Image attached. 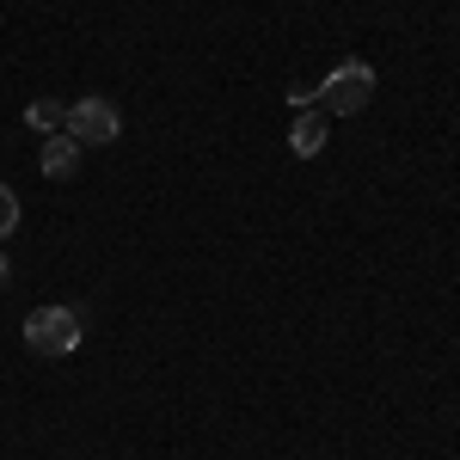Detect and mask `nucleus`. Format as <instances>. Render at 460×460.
<instances>
[{"label":"nucleus","instance_id":"6e6552de","mask_svg":"<svg viewBox=\"0 0 460 460\" xmlns=\"http://www.w3.org/2000/svg\"><path fill=\"white\" fill-rule=\"evenodd\" d=\"M6 277H13V264H6V252H0V288H6Z\"/></svg>","mask_w":460,"mask_h":460},{"label":"nucleus","instance_id":"39448f33","mask_svg":"<svg viewBox=\"0 0 460 460\" xmlns=\"http://www.w3.org/2000/svg\"><path fill=\"white\" fill-rule=\"evenodd\" d=\"M288 154H295V160H319V154H325V117L301 111V117L288 123Z\"/></svg>","mask_w":460,"mask_h":460},{"label":"nucleus","instance_id":"423d86ee","mask_svg":"<svg viewBox=\"0 0 460 460\" xmlns=\"http://www.w3.org/2000/svg\"><path fill=\"white\" fill-rule=\"evenodd\" d=\"M25 123H31L37 136H62V123H68V105H56V99H31V105H25Z\"/></svg>","mask_w":460,"mask_h":460},{"label":"nucleus","instance_id":"f03ea898","mask_svg":"<svg viewBox=\"0 0 460 460\" xmlns=\"http://www.w3.org/2000/svg\"><path fill=\"white\" fill-rule=\"evenodd\" d=\"M368 99H375V68H368L362 56H344L338 68L319 80V105L332 111V117H356Z\"/></svg>","mask_w":460,"mask_h":460},{"label":"nucleus","instance_id":"0eeeda50","mask_svg":"<svg viewBox=\"0 0 460 460\" xmlns=\"http://www.w3.org/2000/svg\"><path fill=\"white\" fill-rule=\"evenodd\" d=\"M19 197H13V190H6V184H0V240H6V234H13V227H19Z\"/></svg>","mask_w":460,"mask_h":460},{"label":"nucleus","instance_id":"f257e3e1","mask_svg":"<svg viewBox=\"0 0 460 460\" xmlns=\"http://www.w3.org/2000/svg\"><path fill=\"white\" fill-rule=\"evenodd\" d=\"M25 350L31 356H74L80 350V332H86V319H80V307H62V301H49V307H31L25 314Z\"/></svg>","mask_w":460,"mask_h":460},{"label":"nucleus","instance_id":"20e7f679","mask_svg":"<svg viewBox=\"0 0 460 460\" xmlns=\"http://www.w3.org/2000/svg\"><path fill=\"white\" fill-rule=\"evenodd\" d=\"M80 154H86V147L74 142V136H43V154H37V166H43V178L68 184V178L80 172Z\"/></svg>","mask_w":460,"mask_h":460},{"label":"nucleus","instance_id":"7ed1b4c3","mask_svg":"<svg viewBox=\"0 0 460 460\" xmlns=\"http://www.w3.org/2000/svg\"><path fill=\"white\" fill-rule=\"evenodd\" d=\"M62 136H74L80 147H111L123 136V111L111 105V99H99V93H93V99H74Z\"/></svg>","mask_w":460,"mask_h":460}]
</instances>
